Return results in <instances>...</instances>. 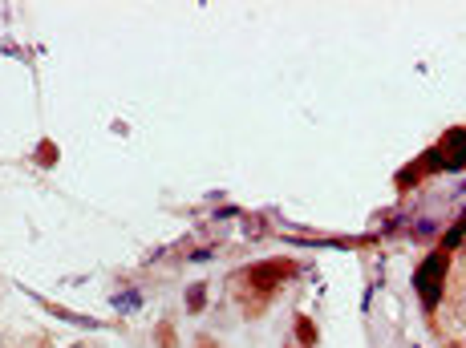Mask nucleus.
I'll return each mask as SVG.
<instances>
[{"label": "nucleus", "mask_w": 466, "mask_h": 348, "mask_svg": "<svg viewBox=\"0 0 466 348\" xmlns=\"http://www.w3.org/2000/svg\"><path fill=\"white\" fill-rule=\"evenodd\" d=\"M442 279H446V256H430L414 271V288H418L426 308H438V300H442Z\"/></svg>", "instance_id": "obj_1"}, {"label": "nucleus", "mask_w": 466, "mask_h": 348, "mask_svg": "<svg viewBox=\"0 0 466 348\" xmlns=\"http://www.w3.org/2000/svg\"><path fill=\"white\" fill-rule=\"evenodd\" d=\"M438 158H442V171H463L466 162V130H450L446 142L438 146Z\"/></svg>", "instance_id": "obj_2"}, {"label": "nucleus", "mask_w": 466, "mask_h": 348, "mask_svg": "<svg viewBox=\"0 0 466 348\" xmlns=\"http://www.w3.org/2000/svg\"><path fill=\"white\" fill-rule=\"evenodd\" d=\"M114 308H118V312H134V308H142V292H134V288L118 292V296H114Z\"/></svg>", "instance_id": "obj_3"}, {"label": "nucleus", "mask_w": 466, "mask_h": 348, "mask_svg": "<svg viewBox=\"0 0 466 348\" xmlns=\"http://www.w3.org/2000/svg\"><path fill=\"white\" fill-rule=\"evenodd\" d=\"M463 235H466V215L458 219V223H454V227H450V231H446V251H454V247H458V243H463Z\"/></svg>", "instance_id": "obj_4"}, {"label": "nucleus", "mask_w": 466, "mask_h": 348, "mask_svg": "<svg viewBox=\"0 0 466 348\" xmlns=\"http://www.w3.org/2000/svg\"><path fill=\"white\" fill-rule=\"evenodd\" d=\"M203 296H207V292H203V284H195V288L187 292V308H191V312H199V308H203Z\"/></svg>", "instance_id": "obj_5"}]
</instances>
